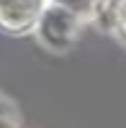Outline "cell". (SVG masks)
<instances>
[{
  "label": "cell",
  "mask_w": 126,
  "mask_h": 128,
  "mask_svg": "<svg viewBox=\"0 0 126 128\" xmlns=\"http://www.w3.org/2000/svg\"><path fill=\"white\" fill-rule=\"evenodd\" d=\"M80 28H82V20L75 13H70L67 8L51 3V0H46V5H44V10H41V16L34 26L39 38L49 49H67L77 38Z\"/></svg>",
  "instance_id": "obj_1"
},
{
  "label": "cell",
  "mask_w": 126,
  "mask_h": 128,
  "mask_svg": "<svg viewBox=\"0 0 126 128\" xmlns=\"http://www.w3.org/2000/svg\"><path fill=\"white\" fill-rule=\"evenodd\" d=\"M46 0H0V26L8 31H34Z\"/></svg>",
  "instance_id": "obj_2"
},
{
  "label": "cell",
  "mask_w": 126,
  "mask_h": 128,
  "mask_svg": "<svg viewBox=\"0 0 126 128\" xmlns=\"http://www.w3.org/2000/svg\"><path fill=\"white\" fill-rule=\"evenodd\" d=\"M51 3L67 8L70 13H75V16L82 20V23H88V20L103 18V16L111 10V5L116 3V0H51Z\"/></svg>",
  "instance_id": "obj_3"
},
{
  "label": "cell",
  "mask_w": 126,
  "mask_h": 128,
  "mask_svg": "<svg viewBox=\"0 0 126 128\" xmlns=\"http://www.w3.org/2000/svg\"><path fill=\"white\" fill-rule=\"evenodd\" d=\"M116 18H118V23L126 34V0H116Z\"/></svg>",
  "instance_id": "obj_4"
}]
</instances>
